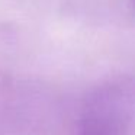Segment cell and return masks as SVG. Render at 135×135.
Returning a JSON list of instances; mask_svg holds the SVG:
<instances>
[{
    "mask_svg": "<svg viewBox=\"0 0 135 135\" xmlns=\"http://www.w3.org/2000/svg\"><path fill=\"white\" fill-rule=\"evenodd\" d=\"M135 123V86L112 83L87 99L79 135H131Z\"/></svg>",
    "mask_w": 135,
    "mask_h": 135,
    "instance_id": "cell-1",
    "label": "cell"
}]
</instances>
